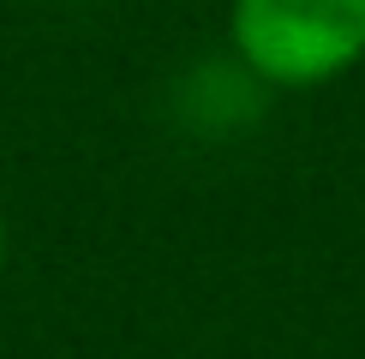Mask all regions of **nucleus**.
<instances>
[{"label":"nucleus","mask_w":365,"mask_h":359,"mask_svg":"<svg viewBox=\"0 0 365 359\" xmlns=\"http://www.w3.org/2000/svg\"><path fill=\"white\" fill-rule=\"evenodd\" d=\"M0 269H6V209H0Z\"/></svg>","instance_id":"2"},{"label":"nucleus","mask_w":365,"mask_h":359,"mask_svg":"<svg viewBox=\"0 0 365 359\" xmlns=\"http://www.w3.org/2000/svg\"><path fill=\"white\" fill-rule=\"evenodd\" d=\"M227 42L252 78L317 90L365 60V0H234Z\"/></svg>","instance_id":"1"}]
</instances>
